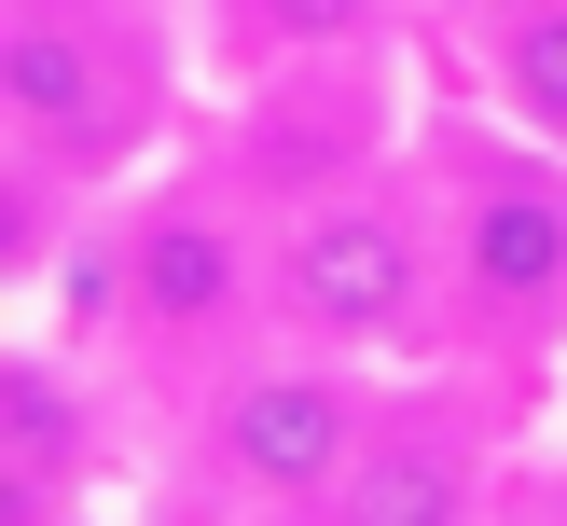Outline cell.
<instances>
[{"label": "cell", "instance_id": "cell-4", "mask_svg": "<svg viewBox=\"0 0 567 526\" xmlns=\"http://www.w3.org/2000/svg\"><path fill=\"white\" fill-rule=\"evenodd\" d=\"M264 208H277V332H305L332 360H374V374L443 360V208H430L415 125L264 194Z\"/></svg>", "mask_w": 567, "mask_h": 526}, {"label": "cell", "instance_id": "cell-10", "mask_svg": "<svg viewBox=\"0 0 567 526\" xmlns=\"http://www.w3.org/2000/svg\"><path fill=\"white\" fill-rule=\"evenodd\" d=\"M125 526H249V513H221V498H181V485H153V513H125Z\"/></svg>", "mask_w": 567, "mask_h": 526}, {"label": "cell", "instance_id": "cell-9", "mask_svg": "<svg viewBox=\"0 0 567 526\" xmlns=\"http://www.w3.org/2000/svg\"><path fill=\"white\" fill-rule=\"evenodd\" d=\"M457 55L485 111H513L526 138L567 153V0H457Z\"/></svg>", "mask_w": 567, "mask_h": 526}, {"label": "cell", "instance_id": "cell-1", "mask_svg": "<svg viewBox=\"0 0 567 526\" xmlns=\"http://www.w3.org/2000/svg\"><path fill=\"white\" fill-rule=\"evenodd\" d=\"M42 332H70L153 415L194 402L221 360L264 347L277 332V208H264L236 138H181L125 194H97L83 236L42 277Z\"/></svg>", "mask_w": 567, "mask_h": 526}, {"label": "cell", "instance_id": "cell-5", "mask_svg": "<svg viewBox=\"0 0 567 526\" xmlns=\"http://www.w3.org/2000/svg\"><path fill=\"white\" fill-rule=\"evenodd\" d=\"M374 402H388L374 360H332V347H305V332H264V347L221 360L194 402H166L153 485L221 498V513H249V526H319L332 485H347V457H360V430H374Z\"/></svg>", "mask_w": 567, "mask_h": 526}, {"label": "cell", "instance_id": "cell-6", "mask_svg": "<svg viewBox=\"0 0 567 526\" xmlns=\"http://www.w3.org/2000/svg\"><path fill=\"white\" fill-rule=\"evenodd\" d=\"M526 415L540 402L485 360H402L319 526H498L526 485Z\"/></svg>", "mask_w": 567, "mask_h": 526}, {"label": "cell", "instance_id": "cell-3", "mask_svg": "<svg viewBox=\"0 0 567 526\" xmlns=\"http://www.w3.org/2000/svg\"><path fill=\"white\" fill-rule=\"evenodd\" d=\"M415 153H430V208H443V360H485L498 388L554 402L567 388V153L485 97H430Z\"/></svg>", "mask_w": 567, "mask_h": 526}, {"label": "cell", "instance_id": "cell-7", "mask_svg": "<svg viewBox=\"0 0 567 526\" xmlns=\"http://www.w3.org/2000/svg\"><path fill=\"white\" fill-rule=\"evenodd\" d=\"M125 402L70 332H28L0 374V526H125Z\"/></svg>", "mask_w": 567, "mask_h": 526}, {"label": "cell", "instance_id": "cell-2", "mask_svg": "<svg viewBox=\"0 0 567 526\" xmlns=\"http://www.w3.org/2000/svg\"><path fill=\"white\" fill-rule=\"evenodd\" d=\"M194 0H0V153H14V291H42L97 194L194 138Z\"/></svg>", "mask_w": 567, "mask_h": 526}, {"label": "cell", "instance_id": "cell-8", "mask_svg": "<svg viewBox=\"0 0 567 526\" xmlns=\"http://www.w3.org/2000/svg\"><path fill=\"white\" fill-rule=\"evenodd\" d=\"M208 83H277V70H332V55H402L415 0H194Z\"/></svg>", "mask_w": 567, "mask_h": 526}]
</instances>
